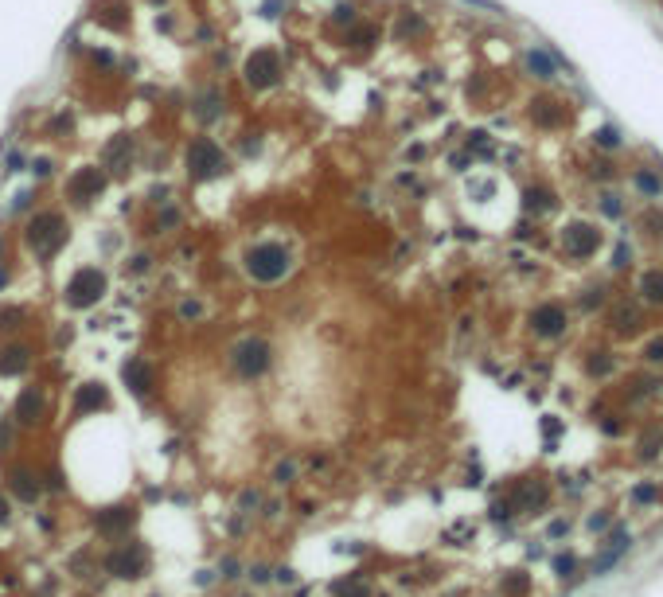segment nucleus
Masks as SVG:
<instances>
[{"instance_id":"nucleus-1","label":"nucleus","mask_w":663,"mask_h":597,"mask_svg":"<svg viewBox=\"0 0 663 597\" xmlns=\"http://www.w3.org/2000/svg\"><path fill=\"white\" fill-rule=\"evenodd\" d=\"M289 266H293V258H289V250L281 242H257V246L246 250V273L254 281H262V285L281 281L289 273Z\"/></svg>"},{"instance_id":"nucleus-2","label":"nucleus","mask_w":663,"mask_h":597,"mask_svg":"<svg viewBox=\"0 0 663 597\" xmlns=\"http://www.w3.org/2000/svg\"><path fill=\"white\" fill-rule=\"evenodd\" d=\"M67 242V223L55 211H40L35 219L28 223V246L35 250V258H55Z\"/></svg>"},{"instance_id":"nucleus-3","label":"nucleus","mask_w":663,"mask_h":597,"mask_svg":"<svg viewBox=\"0 0 663 597\" xmlns=\"http://www.w3.org/2000/svg\"><path fill=\"white\" fill-rule=\"evenodd\" d=\"M188 176L191 180H211V176H223V168H227V157H223V149H218L211 137H195L188 145Z\"/></svg>"},{"instance_id":"nucleus-4","label":"nucleus","mask_w":663,"mask_h":597,"mask_svg":"<svg viewBox=\"0 0 663 597\" xmlns=\"http://www.w3.org/2000/svg\"><path fill=\"white\" fill-rule=\"evenodd\" d=\"M102 293H106V273L94 269V266L79 269V273L67 281V289H63V297H67L70 309H90V305H98Z\"/></svg>"},{"instance_id":"nucleus-5","label":"nucleus","mask_w":663,"mask_h":597,"mask_svg":"<svg viewBox=\"0 0 663 597\" xmlns=\"http://www.w3.org/2000/svg\"><path fill=\"white\" fill-rule=\"evenodd\" d=\"M230 363H234V371L242 379L262 375V371L269 367V344L266 340H257V336H246L234 351H230Z\"/></svg>"},{"instance_id":"nucleus-6","label":"nucleus","mask_w":663,"mask_h":597,"mask_svg":"<svg viewBox=\"0 0 663 597\" xmlns=\"http://www.w3.org/2000/svg\"><path fill=\"white\" fill-rule=\"evenodd\" d=\"M106 570L118 574V578H141L149 570V550L141 547V543H129V547L113 550V555L106 558Z\"/></svg>"},{"instance_id":"nucleus-7","label":"nucleus","mask_w":663,"mask_h":597,"mask_svg":"<svg viewBox=\"0 0 663 597\" xmlns=\"http://www.w3.org/2000/svg\"><path fill=\"white\" fill-rule=\"evenodd\" d=\"M278 74H281L278 51L262 47V51H254V55L246 59V82H250V86L266 90V86H273V82H278Z\"/></svg>"},{"instance_id":"nucleus-8","label":"nucleus","mask_w":663,"mask_h":597,"mask_svg":"<svg viewBox=\"0 0 663 597\" xmlns=\"http://www.w3.org/2000/svg\"><path fill=\"white\" fill-rule=\"evenodd\" d=\"M106 188V176L98 168H79L74 176L67 180V196L74 203H90V199H98V191Z\"/></svg>"},{"instance_id":"nucleus-9","label":"nucleus","mask_w":663,"mask_h":597,"mask_svg":"<svg viewBox=\"0 0 663 597\" xmlns=\"http://www.w3.org/2000/svg\"><path fill=\"white\" fill-rule=\"evenodd\" d=\"M133 523H137V511H133V508H125V504L98 511V519H94V527H98V535H106V539H113V535H121V531H129Z\"/></svg>"},{"instance_id":"nucleus-10","label":"nucleus","mask_w":663,"mask_h":597,"mask_svg":"<svg viewBox=\"0 0 663 597\" xmlns=\"http://www.w3.org/2000/svg\"><path fill=\"white\" fill-rule=\"evenodd\" d=\"M566 254L570 258H589L597 250V230L589 223H574V227H566Z\"/></svg>"},{"instance_id":"nucleus-11","label":"nucleus","mask_w":663,"mask_h":597,"mask_svg":"<svg viewBox=\"0 0 663 597\" xmlns=\"http://www.w3.org/2000/svg\"><path fill=\"white\" fill-rule=\"evenodd\" d=\"M531 324H535L538 336H558V332L566 328V312L558 309V305H543V309H535Z\"/></svg>"},{"instance_id":"nucleus-12","label":"nucleus","mask_w":663,"mask_h":597,"mask_svg":"<svg viewBox=\"0 0 663 597\" xmlns=\"http://www.w3.org/2000/svg\"><path fill=\"white\" fill-rule=\"evenodd\" d=\"M121 375H125V383L133 387V395H149L152 390V367L145 363V359H129Z\"/></svg>"},{"instance_id":"nucleus-13","label":"nucleus","mask_w":663,"mask_h":597,"mask_svg":"<svg viewBox=\"0 0 663 597\" xmlns=\"http://www.w3.org/2000/svg\"><path fill=\"white\" fill-rule=\"evenodd\" d=\"M16 418H20L24 426H35V422L43 418V395L35 387H28L20 395V402H16Z\"/></svg>"},{"instance_id":"nucleus-14","label":"nucleus","mask_w":663,"mask_h":597,"mask_svg":"<svg viewBox=\"0 0 663 597\" xmlns=\"http://www.w3.org/2000/svg\"><path fill=\"white\" fill-rule=\"evenodd\" d=\"M106 402H109V395H106V387H102V383H82L79 395H74V414L98 410V406H106Z\"/></svg>"},{"instance_id":"nucleus-15","label":"nucleus","mask_w":663,"mask_h":597,"mask_svg":"<svg viewBox=\"0 0 663 597\" xmlns=\"http://www.w3.org/2000/svg\"><path fill=\"white\" fill-rule=\"evenodd\" d=\"M8 484H12V492H16L20 500H35V496H40V480L31 477V472H24V468H12Z\"/></svg>"},{"instance_id":"nucleus-16","label":"nucleus","mask_w":663,"mask_h":597,"mask_svg":"<svg viewBox=\"0 0 663 597\" xmlns=\"http://www.w3.org/2000/svg\"><path fill=\"white\" fill-rule=\"evenodd\" d=\"M336 597H371V582L363 574H351V578H340L336 586H332Z\"/></svg>"},{"instance_id":"nucleus-17","label":"nucleus","mask_w":663,"mask_h":597,"mask_svg":"<svg viewBox=\"0 0 663 597\" xmlns=\"http://www.w3.org/2000/svg\"><path fill=\"white\" fill-rule=\"evenodd\" d=\"M28 367V348H4L0 351V375H20V371Z\"/></svg>"},{"instance_id":"nucleus-18","label":"nucleus","mask_w":663,"mask_h":597,"mask_svg":"<svg viewBox=\"0 0 663 597\" xmlns=\"http://www.w3.org/2000/svg\"><path fill=\"white\" fill-rule=\"evenodd\" d=\"M543 496H546V488L531 480V484L519 488V500H515V504H519V511H535L538 504H543Z\"/></svg>"},{"instance_id":"nucleus-19","label":"nucleus","mask_w":663,"mask_h":597,"mask_svg":"<svg viewBox=\"0 0 663 597\" xmlns=\"http://www.w3.org/2000/svg\"><path fill=\"white\" fill-rule=\"evenodd\" d=\"M613 324L621 332H632L636 324H640V309H636V305H616V309H613Z\"/></svg>"},{"instance_id":"nucleus-20","label":"nucleus","mask_w":663,"mask_h":597,"mask_svg":"<svg viewBox=\"0 0 663 597\" xmlns=\"http://www.w3.org/2000/svg\"><path fill=\"white\" fill-rule=\"evenodd\" d=\"M527 67L535 70L538 79H554V63L546 59L543 51H531V55H527Z\"/></svg>"},{"instance_id":"nucleus-21","label":"nucleus","mask_w":663,"mask_h":597,"mask_svg":"<svg viewBox=\"0 0 663 597\" xmlns=\"http://www.w3.org/2000/svg\"><path fill=\"white\" fill-rule=\"evenodd\" d=\"M640 289H644L652 301H663V273H644V278H640Z\"/></svg>"},{"instance_id":"nucleus-22","label":"nucleus","mask_w":663,"mask_h":597,"mask_svg":"<svg viewBox=\"0 0 663 597\" xmlns=\"http://www.w3.org/2000/svg\"><path fill=\"white\" fill-rule=\"evenodd\" d=\"M636 188H640L644 196H660V191H663V188H660V180H655L652 172H636Z\"/></svg>"},{"instance_id":"nucleus-23","label":"nucleus","mask_w":663,"mask_h":597,"mask_svg":"<svg viewBox=\"0 0 663 597\" xmlns=\"http://www.w3.org/2000/svg\"><path fill=\"white\" fill-rule=\"evenodd\" d=\"M535 106H538V110H535V118L543 121V125H554V121H558V110H554L558 102H535Z\"/></svg>"},{"instance_id":"nucleus-24","label":"nucleus","mask_w":663,"mask_h":597,"mask_svg":"<svg viewBox=\"0 0 663 597\" xmlns=\"http://www.w3.org/2000/svg\"><path fill=\"white\" fill-rule=\"evenodd\" d=\"M597 141H601L605 149H616V145H621V133H616V129H613V125H605V129H601V133H597Z\"/></svg>"},{"instance_id":"nucleus-25","label":"nucleus","mask_w":663,"mask_h":597,"mask_svg":"<svg viewBox=\"0 0 663 597\" xmlns=\"http://www.w3.org/2000/svg\"><path fill=\"white\" fill-rule=\"evenodd\" d=\"M589 371H593V375H609V371H613V363H609L605 356H593V359H589Z\"/></svg>"},{"instance_id":"nucleus-26","label":"nucleus","mask_w":663,"mask_h":597,"mask_svg":"<svg viewBox=\"0 0 663 597\" xmlns=\"http://www.w3.org/2000/svg\"><path fill=\"white\" fill-rule=\"evenodd\" d=\"M24 312L20 309H8V312H0V328H20V324H16V320H20Z\"/></svg>"},{"instance_id":"nucleus-27","label":"nucleus","mask_w":663,"mask_h":597,"mask_svg":"<svg viewBox=\"0 0 663 597\" xmlns=\"http://www.w3.org/2000/svg\"><path fill=\"white\" fill-rule=\"evenodd\" d=\"M554 570H558V574H570V570H574V555H558L554 558Z\"/></svg>"},{"instance_id":"nucleus-28","label":"nucleus","mask_w":663,"mask_h":597,"mask_svg":"<svg viewBox=\"0 0 663 597\" xmlns=\"http://www.w3.org/2000/svg\"><path fill=\"white\" fill-rule=\"evenodd\" d=\"M601 207H605V215H621V199H616V196H605Z\"/></svg>"},{"instance_id":"nucleus-29","label":"nucleus","mask_w":663,"mask_h":597,"mask_svg":"<svg viewBox=\"0 0 663 597\" xmlns=\"http://www.w3.org/2000/svg\"><path fill=\"white\" fill-rule=\"evenodd\" d=\"M648 359H663V336L648 344Z\"/></svg>"},{"instance_id":"nucleus-30","label":"nucleus","mask_w":663,"mask_h":597,"mask_svg":"<svg viewBox=\"0 0 663 597\" xmlns=\"http://www.w3.org/2000/svg\"><path fill=\"white\" fill-rule=\"evenodd\" d=\"M632 500H640V504H644V500H655V488H648V484H644V488H636V492H632Z\"/></svg>"},{"instance_id":"nucleus-31","label":"nucleus","mask_w":663,"mask_h":597,"mask_svg":"<svg viewBox=\"0 0 663 597\" xmlns=\"http://www.w3.org/2000/svg\"><path fill=\"white\" fill-rule=\"evenodd\" d=\"M8 519V500H4V492H0V523Z\"/></svg>"},{"instance_id":"nucleus-32","label":"nucleus","mask_w":663,"mask_h":597,"mask_svg":"<svg viewBox=\"0 0 663 597\" xmlns=\"http://www.w3.org/2000/svg\"><path fill=\"white\" fill-rule=\"evenodd\" d=\"M0 285H4V269H0Z\"/></svg>"}]
</instances>
